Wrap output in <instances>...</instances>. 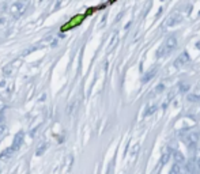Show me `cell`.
I'll return each instance as SVG.
<instances>
[{
    "label": "cell",
    "instance_id": "6da1fadb",
    "mask_svg": "<svg viewBox=\"0 0 200 174\" xmlns=\"http://www.w3.org/2000/svg\"><path fill=\"white\" fill-rule=\"evenodd\" d=\"M176 46H177V38H176V37H169V38H166V41H165L164 44H162V46L159 48L158 57L170 55L172 52L174 51Z\"/></svg>",
    "mask_w": 200,
    "mask_h": 174
},
{
    "label": "cell",
    "instance_id": "277c9868",
    "mask_svg": "<svg viewBox=\"0 0 200 174\" xmlns=\"http://www.w3.org/2000/svg\"><path fill=\"white\" fill-rule=\"evenodd\" d=\"M180 21V15L176 12V14H173V15L169 18V21H168V26H173L176 23V22Z\"/></svg>",
    "mask_w": 200,
    "mask_h": 174
},
{
    "label": "cell",
    "instance_id": "7a4b0ae2",
    "mask_svg": "<svg viewBox=\"0 0 200 174\" xmlns=\"http://www.w3.org/2000/svg\"><path fill=\"white\" fill-rule=\"evenodd\" d=\"M22 142H23V132H19L18 135L15 136V139H14V143H12V146H11L10 148H7L4 151V152L0 155V159H7L10 158L12 154L15 152V151H18V150L21 148L22 146Z\"/></svg>",
    "mask_w": 200,
    "mask_h": 174
},
{
    "label": "cell",
    "instance_id": "8992f818",
    "mask_svg": "<svg viewBox=\"0 0 200 174\" xmlns=\"http://www.w3.org/2000/svg\"><path fill=\"white\" fill-rule=\"evenodd\" d=\"M4 131H5L4 118H3V117H0V139L3 138V135H4Z\"/></svg>",
    "mask_w": 200,
    "mask_h": 174
},
{
    "label": "cell",
    "instance_id": "5b68a950",
    "mask_svg": "<svg viewBox=\"0 0 200 174\" xmlns=\"http://www.w3.org/2000/svg\"><path fill=\"white\" fill-rule=\"evenodd\" d=\"M170 174H185V173H184V170L181 169V166L177 163V165H174V166H173V169H172Z\"/></svg>",
    "mask_w": 200,
    "mask_h": 174
},
{
    "label": "cell",
    "instance_id": "3957f363",
    "mask_svg": "<svg viewBox=\"0 0 200 174\" xmlns=\"http://www.w3.org/2000/svg\"><path fill=\"white\" fill-rule=\"evenodd\" d=\"M188 63H189L188 55H186V53H181V55L177 57V60L174 61V65L176 67H184V65H186Z\"/></svg>",
    "mask_w": 200,
    "mask_h": 174
}]
</instances>
